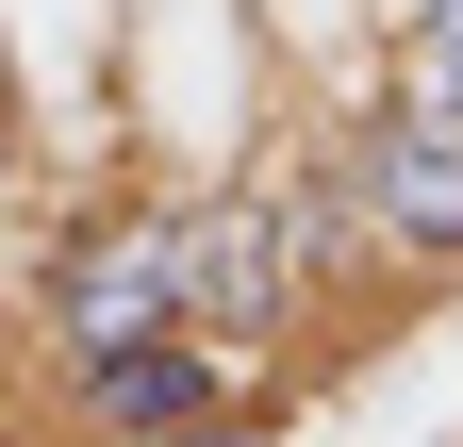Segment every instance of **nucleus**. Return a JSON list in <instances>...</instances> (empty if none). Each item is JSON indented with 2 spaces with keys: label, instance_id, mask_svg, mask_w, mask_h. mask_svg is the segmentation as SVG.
<instances>
[{
  "label": "nucleus",
  "instance_id": "nucleus-5",
  "mask_svg": "<svg viewBox=\"0 0 463 447\" xmlns=\"http://www.w3.org/2000/svg\"><path fill=\"white\" fill-rule=\"evenodd\" d=\"M50 398H67V447H133V431H199L232 398H265V365L199 348V331H149V348H116V365H67Z\"/></svg>",
  "mask_w": 463,
  "mask_h": 447
},
{
  "label": "nucleus",
  "instance_id": "nucleus-4",
  "mask_svg": "<svg viewBox=\"0 0 463 447\" xmlns=\"http://www.w3.org/2000/svg\"><path fill=\"white\" fill-rule=\"evenodd\" d=\"M331 149H347V183H364V233L397 249V282L414 299H447L463 282V117H430V100H364V117H331Z\"/></svg>",
  "mask_w": 463,
  "mask_h": 447
},
{
  "label": "nucleus",
  "instance_id": "nucleus-1",
  "mask_svg": "<svg viewBox=\"0 0 463 447\" xmlns=\"http://www.w3.org/2000/svg\"><path fill=\"white\" fill-rule=\"evenodd\" d=\"M33 365L67 381V365H116V348H149V331H183V299H165V183H67L33 215Z\"/></svg>",
  "mask_w": 463,
  "mask_h": 447
},
{
  "label": "nucleus",
  "instance_id": "nucleus-8",
  "mask_svg": "<svg viewBox=\"0 0 463 447\" xmlns=\"http://www.w3.org/2000/svg\"><path fill=\"white\" fill-rule=\"evenodd\" d=\"M17 381H33V315H17V282H0V431H17Z\"/></svg>",
  "mask_w": 463,
  "mask_h": 447
},
{
  "label": "nucleus",
  "instance_id": "nucleus-3",
  "mask_svg": "<svg viewBox=\"0 0 463 447\" xmlns=\"http://www.w3.org/2000/svg\"><path fill=\"white\" fill-rule=\"evenodd\" d=\"M165 299H183V331L232 348V365H281V348H298L265 183H165Z\"/></svg>",
  "mask_w": 463,
  "mask_h": 447
},
{
  "label": "nucleus",
  "instance_id": "nucleus-7",
  "mask_svg": "<svg viewBox=\"0 0 463 447\" xmlns=\"http://www.w3.org/2000/svg\"><path fill=\"white\" fill-rule=\"evenodd\" d=\"M281 431H298V381H265V398H232L199 431H133V447H281Z\"/></svg>",
  "mask_w": 463,
  "mask_h": 447
},
{
  "label": "nucleus",
  "instance_id": "nucleus-2",
  "mask_svg": "<svg viewBox=\"0 0 463 447\" xmlns=\"http://www.w3.org/2000/svg\"><path fill=\"white\" fill-rule=\"evenodd\" d=\"M265 233H281V299H298V348L315 365H364L397 315H414V282H397V249L364 233V183H347V149H265Z\"/></svg>",
  "mask_w": 463,
  "mask_h": 447
},
{
  "label": "nucleus",
  "instance_id": "nucleus-6",
  "mask_svg": "<svg viewBox=\"0 0 463 447\" xmlns=\"http://www.w3.org/2000/svg\"><path fill=\"white\" fill-rule=\"evenodd\" d=\"M381 83L430 100V117H463V0H414V17L381 33Z\"/></svg>",
  "mask_w": 463,
  "mask_h": 447
}]
</instances>
